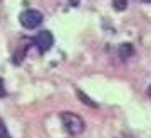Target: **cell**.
Masks as SVG:
<instances>
[{
  "instance_id": "cell-1",
  "label": "cell",
  "mask_w": 151,
  "mask_h": 138,
  "mask_svg": "<svg viewBox=\"0 0 151 138\" xmlns=\"http://www.w3.org/2000/svg\"><path fill=\"white\" fill-rule=\"evenodd\" d=\"M60 120H62V125H64L65 131L69 133V135H79V133L84 131V128H86V123L82 120L79 115H76L72 111H65L60 115Z\"/></svg>"
},
{
  "instance_id": "cell-3",
  "label": "cell",
  "mask_w": 151,
  "mask_h": 138,
  "mask_svg": "<svg viewBox=\"0 0 151 138\" xmlns=\"http://www.w3.org/2000/svg\"><path fill=\"white\" fill-rule=\"evenodd\" d=\"M34 44L37 46L39 52H40V54H45L49 49L54 46V36H52V32L40 31L37 36L34 37Z\"/></svg>"
},
{
  "instance_id": "cell-2",
  "label": "cell",
  "mask_w": 151,
  "mask_h": 138,
  "mask_svg": "<svg viewBox=\"0 0 151 138\" xmlns=\"http://www.w3.org/2000/svg\"><path fill=\"white\" fill-rule=\"evenodd\" d=\"M44 20V15L40 10H35V9H29V10L22 12L20 17H19V22L24 29H35L37 25H40Z\"/></svg>"
},
{
  "instance_id": "cell-6",
  "label": "cell",
  "mask_w": 151,
  "mask_h": 138,
  "mask_svg": "<svg viewBox=\"0 0 151 138\" xmlns=\"http://www.w3.org/2000/svg\"><path fill=\"white\" fill-rule=\"evenodd\" d=\"M0 138H10V135H9V131H7L5 123L2 121V118H0Z\"/></svg>"
},
{
  "instance_id": "cell-4",
  "label": "cell",
  "mask_w": 151,
  "mask_h": 138,
  "mask_svg": "<svg viewBox=\"0 0 151 138\" xmlns=\"http://www.w3.org/2000/svg\"><path fill=\"white\" fill-rule=\"evenodd\" d=\"M118 54H119V57L121 59H129L133 54H134V47H133V44L129 42H124L121 44L118 47Z\"/></svg>"
},
{
  "instance_id": "cell-9",
  "label": "cell",
  "mask_w": 151,
  "mask_h": 138,
  "mask_svg": "<svg viewBox=\"0 0 151 138\" xmlns=\"http://www.w3.org/2000/svg\"><path fill=\"white\" fill-rule=\"evenodd\" d=\"M148 94H150V98H151V86L148 88Z\"/></svg>"
},
{
  "instance_id": "cell-8",
  "label": "cell",
  "mask_w": 151,
  "mask_h": 138,
  "mask_svg": "<svg viewBox=\"0 0 151 138\" xmlns=\"http://www.w3.org/2000/svg\"><path fill=\"white\" fill-rule=\"evenodd\" d=\"M7 96V89H5V83H4V79L0 78V98H5Z\"/></svg>"
},
{
  "instance_id": "cell-7",
  "label": "cell",
  "mask_w": 151,
  "mask_h": 138,
  "mask_svg": "<svg viewBox=\"0 0 151 138\" xmlns=\"http://www.w3.org/2000/svg\"><path fill=\"white\" fill-rule=\"evenodd\" d=\"M77 96H81V98H82V101H84V103H86V105H89V106H94V108L97 106L96 103H94V101H92V100H89V98H87V96L84 94V93H82V91H77Z\"/></svg>"
},
{
  "instance_id": "cell-5",
  "label": "cell",
  "mask_w": 151,
  "mask_h": 138,
  "mask_svg": "<svg viewBox=\"0 0 151 138\" xmlns=\"http://www.w3.org/2000/svg\"><path fill=\"white\" fill-rule=\"evenodd\" d=\"M113 5L116 10H124L126 9V5H128V0H114Z\"/></svg>"
}]
</instances>
